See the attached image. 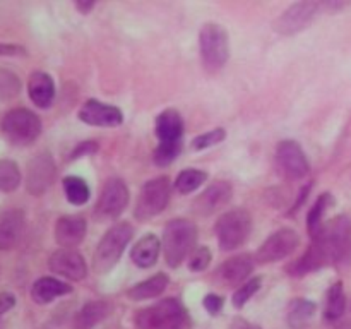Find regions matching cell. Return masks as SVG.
Listing matches in <instances>:
<instances>
[{"label": "cell", "mask_w": 351, "mask_h": 329, "mask_svg": "<svg viewBox=\"0 0 351 329\" xmlns=\"http://www.w3.org/2000/svg\"><path fill=\"white\" fill-rule=\"evenodd\" d=\"M351 256V218L339 215L324 223L317 236L312 239L307 252L295 260L288 271L291 276H305L329 264L343 263Z\"/></svg>", "instance_id": "cell-1"}, {"label": "cell", "mask_w": 351, "mask_h": 329, "mask_svg": "<svg viewBox=\"0 0 351 329\" xmlns=\"http://www.w3.org/2000/svg\"><path fill=\"white\" fill-rule=\"evenodd\" d=\"M154 132L158 137V146L154 149V163L158 167H168L180 154L182 139H184V120L173 108H168L156 117Z\"/></svg>", "instance_id": "cell-2"}, {"label": "cell", "mask_w": 351, "mask_h": 329, "mask_svg": "<svg viewBox=\"0 0 351 329\" xmlns=\"http://www.w3.org/2000/svg\"><path fill=\"white\" fill-rule=\"evenodd\" d=\"M134 322L139 329H189L191 317L178 298H165L154 305L141 308Z\"/></svg>", "instance_id": "cell-3"}, {"label": "cell", "mask_w": 351, "mask_h": 329, "mask_svg": "<svg viewBox=\"0 0 351 329\" xmlns=\"http://www.w3.org/2000/svg\"><path fill=\"white\" fill-rule=\"evenodd\" d=\"M195 242H197V226L194 221L185 218L168 221L161 240L163 256L168 266L173 269L180 266L185 257L194 252Z\"/></svg>", "instance_id": "cell-4"}, {"label": "cell", "mask_w": 351, "mask_h": 329, "mask_svg": "<svg viewBox=\"0 0 351 329\" xmlns=\"http://www.w3.org/2000/svg\"><path fill=\"white\" fill-rule=\"evenodd\" d=\"M134 236V228L130 223L122 221L108 228V232L101 236L98 247L93 256V267L98 274H105L117 266L122 257L123 250L129 245Z\"/></svg>", "instance_id": "cell-5"}, {"label": "cell", "mask_w": 351, "mask_h": 329, "mask_svg": "<svg viewBox=\"0 0 351 329\" xmlns=\"http://www.w3.org/2000/svg\"><path fill=\"white\" fill-rule=\"evenodd\" d=\"M199 51L206 71L218 72L225 67L230 55L228 33L221 24L208 23L199 33Z\"/></svg>", "instance_id": "cell-6"}, {"label": "cell", "mask_w": 351, "mask_h": 329, "mask_svg": "<svg viewBox=\"0 0 351 329\" xmlns=\"http://www.w3.org/2000/svg\"><path fill=\"white\" fill-rule=\"evenodd\" d=\"M0 129L14 146H29L41 134V120L27 108H14L2 117Z\"/></svg>", "instance_id": "cell-7"}, {"label": "cell", "mask_w": 351, "mask_h": 329, "mask_svg": "<svg viewBox=\"0 0 351 329\" xmlns=\"http://www.w3.org/2000/svg\"><path fill=\"white\" fill-rule=\"evenodd\" d=\"M252 232V216L245 209H232L219 216L215 225L216 239L221 250H235L242 247Z\"/></svg>", "instance_id": "cell-8"}, {"label": "cell", "mask_w": 351, "mask_h": 329, "mask_svg": "<svg viewBox=\"0 0 351 329\" xmlns=\"http://www.w3.org/2000/svg\"><path fill=\"white\" fill-rule=\"evenodd\" d=\"M171 195V184L168 177H156L153 180L146 182L141 188L139 199H137L134 216L139 221L158 216L167 209Z\"/></svg>", "instance_id": "cell-9"}, {"label": "cell", "mask_w": 351, "mask_h": 329, "mask_svg": "<svg viewBox=\"0 0 351 329\" xmlns=\"http://www.w3.org/2000/svg\"><path fill=\"white\" fill-rule=\"evenodd\" d=\"M129 201L130 194L125 182L119 177L108 178V180L105 182V185H103L98 202H96V218H98L99 221H105V219H117L123 211H125V208L129 206Z\"/></svg>", "instance_id": "cell-10"}, {"label": "cell", "mask_w": 351, "mask_h": 329, "mask_svg": "<svg viewBox=\"0 0 351 329\" xmlns=\"http://www.w3.org/2000/svg\"><path fill=\"white\" fill-rule=\"evenodd\" d=\"M326 9V3L319 2H297L291 3L276 21H274V31L280 34H297L307 29L315 17Z\"/></svg>", "instance_id": "cell-11"}, {"label": "cell", "mask_w": 351, "mask_h": 329, "mask_svg": "<svg viewBox=\"0 0 351 329\" xmlns=\"http://www.w3.org/2000/svg\"><path fill=\"white\" fill-rule=\"evenodd\" d=\"M300 243V236L293 228H281L264 240L256 254V260L259 264H271L290 257L297 250Z\"/></svg>", "instance_id": "cell-12"}, {"label": "cell", "mask_w": 351, "mask_h": 329, "mask_svg": "<svg viewBox=\"0 0 351 329\" xmlns=\"http://www.w3.org/2000/svg\"><path fill=\"white\" fill-rule=\"evenodd\" d=\"M276 164L280 173L288 180H300L308 175V160L297 141H281L276 147Z\"/></svg>", "instance_id": "cell-13"}, {"label": "cell", "mask_w": 351, "mask_h": 329, "mask_svg": "<svg viewBox=\"0 0 351 329\" xmlns=\"http://www.w3.org/2000/svg\"><path fill=\"white\" fill-rule=\"evenodd\" d=\"M48 267L53 274L71 281H81L88 276V264L84 257L74 249H58L48 259Z\"/></svg>", "instance_id": "cell-14"}, {"label": "cell", "mask_w": 351, "mask_h": 329, "mask_svg": "<svg viewBox=\"0 0 351 329\" xmlns=\"http://www.w3.org/2000/svg\"><path fill=\"white\" fill-rule=\"evenodd\" d=\"M55 178V163L51 154L41 153L34 156L27 164L26 173V188L29 194L41 195L47 188L53 184Z\"/></svg>", "instance_id": "cell-15"}, {"label": "cell", "mask_w": 351, "mask_h": 329, "mask_svg": "<svg viewBox=\"0 0 351 329\" xmlns=\"http://www.w3.org/2000/svg\"><path fill=\"white\" fill-rule=\"evenodd\" d=\"M79 120L93 127H119L123 122V113L119 106L106 105L98 99H88L77 113Z\"/></svg>", "instance_id": "cell-16"}, {"label": "cell", "mask_w": 351, "mask_h": 329, "mask_svg": "<svg viewBox=\"0 0 351 329\" xmlns=\"http://www.w3.org/2000/svg\"><path fill=\"white\" fill-rule=\"evenodd\" d=\"M254 266H256V259L250 254H240V256L225 260L216 269L215 278L223 287H237V284L242 287L247 278L252 274Z\"/></svg>", "instance_id": "cell-17"}, {"label": "cell", "mask_w": 351, "mask_h": 329, "mask_svg": "<svg viewBox=\"0 0 351 329\" xmlns=\"http://www.w3.org/2000/svg\"><path fill=\"white\" fill-rule=\"evenodd\" d=\"M233 187L230 182L219 180L209 185L201 195L194 201V211L201 216H209L218 209L225 208L232 201Z\"/></svg>", "instance_id": "cell-18"}, {"label": "cell", "mask_w": 351, "mask_h": 329, "mask_svg": "<svg viewBox=\"0 0 351 329\" xmlns=\"http://www.w3.org/2000/svg\"><path fill=\"white\" fill-rule=\"evenodd\" d=\"M86 233H88V223L77 215L62 216L55 225V240L62 249L77 247L86 239Z\"/></svg>", "instance_id": "cell-19"}, {"label": "cell", "mask_w": 351, "mask_h": 329, "mask_svg": "<svg viewBox=\"0 0 351 329\" xmlns=\"http://www.w3.org/2000/svg\"><path fill=\"white\" fill-rule=\"evenodd\" d=\"M24 230V212L10 209L0 218V250H10L19 243Z\"/></svg>", "instance_id": "cell-20"}, {"label": "cell", "mask_w": 351, "mask_h": 329, "mask_svg": "<svg viewBox=\"0 0 351 329\" xmlns=\"http://www.w3.org/2000/svg\"><path fill=\"white\" fill-rule=\"evenodd\" d=\"M27 93L38 108H50L55 99L53 79L47 72H33L27 81Z\"/></svg>", "instance_id": "cell-21"}, {"label": "cell", "mask_w": 351, "mask_h": 329, "mask_svg": "<svg viewBox=\"0 0 351 329\" xmlns=\"http://www.w3.org/2000/svg\"><path fill=\"white\" fill-rule=\"evenodd\" d=\"M161 252V242L154 233L141 236L130 250V259L141 269H149L156 264Z\"/></svg>", "instance_id": "cell-22"}, {"label": "cell", "mask_w": 351, "mask_h": 329, "mask_svg": "<svg viewBox=\"0 0 351 329\" xmlns=\"http://www.w3.org/2000/svg\"><path fill=\"white\" fill-rule=\"evenodd\" d=\"M71 291L72 288L65 281L57 280V278L45 276L34 281L33 288H31V297H33V300L36 304L47 305L50 302H53L55 298L64 297V295L71 293Z\"/></svg>", "instance_id": "cell-23"}, {"label": "cell", "mask_w": 351, "mask_h": 329, "mask_svg": "<svg viewBox=\"0 0 351 329\" xmlns=\"http://www.w3.org/2000/svg\"><path fill=\"white\" fill-rule=\"evenodd\" d=\"M110 314V305L103 300H91L82 305L74 317V329H93L105 321Z\"/></svg>", "instance_id": "cell-24"}, {"label": "cell", "mask_w": 351, "mask_h": 329, "mask_svg": "<svg viewBox=\"0 0 351 329\" xmlns=\"http://www.w3.org/2000/svg\"><path fill=\"white\" fill-rule=\"evenodd\" d=\"M315 315V304L308 298H293L288 305L287 322L291 329H305Z\"/></svg>", "instance_id": "cell-25"}, {"label": "cell", "mask_w": 351, "mask_h": 329, "mask_svg": "<svg viewBox=\"0 0 351 329\" xmlns=\"http://www.w3.org/2000/svg\"><path fill=\"white\" fill-rule=\"evenodd\" d=\"M168 283H170L168 274L158 273L154 274V276L147 278V280L141 281V283L134 284V287L127 291V295H129V298H132V300H137V302L149 300V298L160 297V295L167 290Z\"/></svg>", "instance_id": "cell-26"}, {"label": "cell", "mask_w": 351, "mask_h": 329, "mask_svg": "<svg viewBox=\"0 0 351 329\" xmlns=\"http://www.w3.org/2000/svg\"><path fill=\"white\" fill-rule=\"evenodd\" d=\"M346 310V295L341 281H336L326 293L324 321L338 322Z\"/></svg>", "instance_id": "cell-27"}, {"label": "cell", "mask_w": 351, "mask_h": 329, "mask_svg": "<svg viewBox=\"0 0 351 329\" xmlns=\"http://www.w3.org/2000/svg\"><path fill=\"white\" fill-rule=\"evenodd\" d=\"M332 204H335V197H332L329 192H324L322 195H319L315 204L312 206V209L308 211V216H307V230L308 233H311V239H314V236L319 235L322 225H324L326 211H328Z\"/></svg>", "instance_id": "cell-28"}, {"label": "cell", "mask_w": 351, "mask_h": 329, "mask_svg": "<svg viewBox=\"0 0 351 329\" xmlns=\"http://www.w3.org/2000/svg\"><path fill=\"white\" fill-rule=\"evenodd\" d=\"M62 185H64L65 197L71 204L74 206H82L89 201L91 197V191H89V185L86 184L84 178L75 177V175H69L62 180Z\"/></svg>", "instance_id": "cell-29"}, {"label": "cell", "mask_w": 351, "mask_h": 329, "mask_svg": "<svg viewBox=\"0 0 351 329\" xmlns=\"http://www.w3.org/2000/svg\"><path fill=\"white\" fill-rule=\"evenodd\" d=\"M208 178V173L197 168H187V170H182L177 175V180H175V191L182 195H187L191 192L197 191L202 184Z\"/></svg>", "instance_id": "cell-30"}, {"label": "cell", "mask_w": 351, "mask_h": 329, "mask_svg": "<svg viewBox=\"0 0 351 329\" xmlns=\"http://www.w3.org/2000/svg\"><path fill=\"white\" fill-rule=\"evenodd\" d=\"M21 171L14 161L0 160V192H12L19 187Z\"/></svg>", "instance_id": "cell-31"}, {"label": "cell", "mask_w": 351, "mask_h": 329, "mask_svg": "<svg viewBox=\"0 0 351 329\" xmlns=\"http://www.w3.org/2000/svg\"><path fill=\"white\" fill-rule=\"evenodd\" d=\"M21 93V79L9 69H0V101H9Z\"/></svg>", "instance_id": "cell-32"}, {"label": "cell", "mask_w": 351, "mask_h": 329, "mask_svg": "<svg viewBox=\"0 0 351 329\" xmlns=\"http://www.w3.org/2000/svg\"><path fill=\"white\" fill-rule=\"evenodd\" d=\"M261 284H263V280H261L259 276L250 278V280H247L245 283H243L242 287L237 288V291H235V293H233V298H232L233 305H235L237 308H243V307H245L247 302H249L250 298H252L254 295H256L257 291H259Z\"/></svg>", "instance_id": "cell-33"}, {"label": "cell", "mask_w": 351, "mask_h": 329, "mask_svg": "<svg viewBox=\"0 0 351 329\" xmlns=\"http://www.w3.org/2000/svg\"><path fill=\"white\" fill-rule=\"evenodd\" d=\"M226 137L225 129H215V130H209V132L201 134V136L194 137L192 141V149L195 151H202V149H208V147L216 146V144L223 143Z\"/></svg>", "instance_id": "cell-34"}, {"label": "cell", "mask_w": 351, "mask_h": 329, "mask_svg": "<svg viewBox=\"0 0 351 329\" xmlns=\"http://www.w3.org/2000/svg\"><path fill=\"white\" fill-rule=\"evenodd\" d=\"M213 259V254L209 250V247H195L194 252L191 254V260H189V269L194 271V273H201L206 267L209 266Z\"/></svg>", "instance_id": "cell-35"}, {"label": "cell", "mask_w": 351, "mask_h": 329, "mask_svg": "<svg viewBox=\"0 0 351 329\" xmlns=\"http://www.w3.org/2000/svg\"><path fill=\"white\" fill-rule=\"evenodd\" d=\"M202 305H204L206 310L209 314H218V312L223 310V305H225V298L221 295H216V293H209L202 298Z\"/></svg>", "instance_id": "cell-36"}, {"label": "cell", "mask_w": 351, "mask_h": 329, "mask_svg": "<svg viewBox=\"0 0 351 329\" xmlns=\"http://www.w3.org/2000/svg\"><path fill=\"white\" fill-rule=\"evenodd\" d=\"M96 151H98V144H96L95 141H84V143H81L79 146L74 147L71 158L72 160H75V158L89 156V154H95Z\"/></svg>", "instance_id": "cell-37"}, {"label": "cell", "mask_w": 351, "mask_h": 329, "mask_svg": "<svg viewBox=\"0 0 351 329\" xmlns=\"http://www.w3.org/2000/svg\"><path fill=\"white\" fill-rule=\"evenodd\" d=\"M26 53V50L21 47H17V45H3L0 43V57H16V55H24Z\"/></svg>", "instance_id": "cell-38"}, {"label": "cell", "mask_w": 351, "mask_h": 329, "mask_svg": "<svg viewBox=\"0 0 351 329\" xmlns=\"http://www.w3.org/2000/svg\"><path fill=\"white\" fill-rule=\"evenodd\" d=\"M16 305V298H14L12 293H2L0 295V315L5 314L7 310H10V308Z\"/></svg>", "instance_id": "cell-39"}, {"label": "cell", "mask_w": 351, "mask_h": 329, "mask_svg": "<svg viewBox=\"0 0 351 329\" xmlns=\"http://www.w3.org/2000/svg\"><path fill=\"white\" fill-rule=\"evenodd\" d=\"M228 329H261V328H259V326L252 324V322L245 321V319L237 317L235 321H233L232 324H230V328H228Z\"/></svg>", "instance_id": "cell-40"}, {"label": "cell", "mask_w": 351, "mask_h": 329, "mask_svg": "<svg viewBox=\"0 0 351 329\" xmlns=\"http://www.w3.org/2000/svg\"><path fill=\"white\" fill-rule=\"evenodd\" d=\"M75 7H77V10H81L82 14H88L89 10L93 9V7H95V2H75Z\"/></svg>", "instance_id": "cell-41"}, {"label": "cell", "mask_w": 351, "mask_h": 329, "mask_svg": "<svg viewBox=\"0 0 351 329\" xmlns=\"http://www.w3.org/2000/svg\"><path fill=\"white\" fill-rule=\"evenodd\" d=\"M335 329H351V322H343V324L336 326Z\"/></svg>", "instance_id": "cell-42"}]
</instances>
